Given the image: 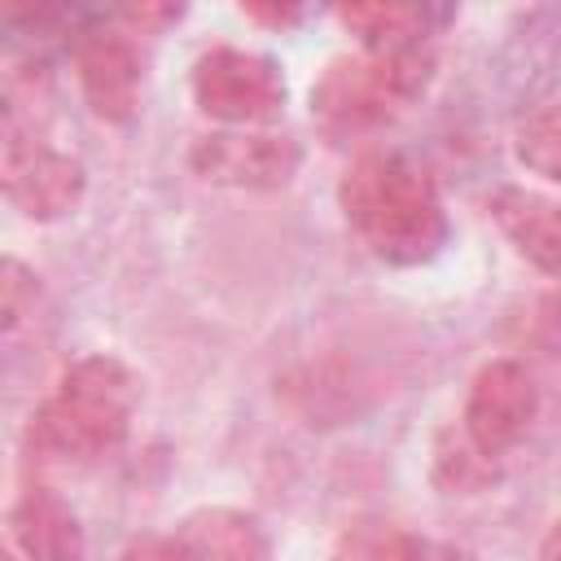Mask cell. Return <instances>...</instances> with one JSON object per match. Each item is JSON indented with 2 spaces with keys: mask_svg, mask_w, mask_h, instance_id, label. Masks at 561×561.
Returning a JSON list of instances; mask_svg holds the SVG:
<instances>
[{
  "mask_svg": "<svg viewBox=\"0 0 561 561\" xmlns=\"http://www.w3.org/2000/svg\"><path fill=\"white\" fill-rule=\"evenodd\" d=\"M188 167L219 188H280L302 167V145L285 131H206L188 149Z\"/></svg>",
  "mask_w": 561,
  "mask_h": 561,
  "instance_id": "8992f818",
  "label": "cell"
},
{
  "mask_svg": "<svg viewBox=\"0 0 561 561\" xmlns=\"http://www.w3.org/2000/svg\"><path fill=\"white\" fill-rule=\"evenodd\" d=\"M337 202H342L346 228L381 263L416 267V263H430L447 241L443 197L430 171L408 153H394V149L359 153L337 184Z\"/></svg>",
  "mask_w": 561,
  "mask_h": 561,
  "instance_id": "6da1fadb",
  "label": "cell"
},
{
  "mask_svg": "<svg viewBox=\"0 0 561 561\" xmlns=\"http://www.w3.org/2000/svg\"><path fill=\"white\" fill-rule=\"evenodd\" d=\"M421 561H473V557H469V552H460V548H447V543H425Z\"/></svg>",
  "mask_w": 561,
  "mask_h": 561,
  "instance_id": "ffe728a7",
  "label": "cell"
},
{
  "mask_svg": "<svg viewBox=\"0 0 561 561\" xmlns=\"http://www.w3.org/2000/svg\"><path fill=\"white\" fill-rule=\"evenodd\" d=\"M136 399H140V386L123 359L83 355L61 373L57 394L31 412L26 443L31 451L53 460L101 456L127 438Z\"/></svg>",
  "mask_w": 561,
  "mask_h": 561,
  "instance_id": "7a4b0ae2",
  "label": "cell"
},
{
  "mask_svg": "<svg viewBox=\"0 0 561 561\" xmlns=\"http://www.w3.org/2000/svg\"><path fill=\"white\" fill-rule=\"evenodd\" d=\"M434 79V53H359L333 57L311 88V114L333 136H359L390 123L403 105H412Z\"/></svg>",
  "mask_w": 561,
  "mask_h": 561,
  "instance_id": "3957f363",
  "label": "cell"
},
{
  "mask_svg": "<svg viewBox=\"0 0 561 561\" xmlns=\"http://www.w3.org/2000/svg\"><path fill=\"white\" fill-rule=\"evenodd\" d=\"M495 478V465L469 443V438H443L434 451V482L447 495H473Z\"/></svg>",
  "mask_w": 561,
  "mask_h": 561,
  "instance_id": "9a60e30c",
  "label": "cell"
},
{
  "mask_svg": "<svg viewBox=\"0 0 561 561\" xmlns=\"http://www.w3.org/2000/svg\"><path fill=\"white\" fill-rule=\"evenodd\" d=\"M193 101L206 118L250 127L285 110V75L250 48H210L193 61Z\"/></svg>",
  "mask_w": 561,
  "mask_h": 561,
  "instance_id": "277c9868",
  "label": "cell"
},
{
  "mask_svg": "<svg viewBox=\"0 0 561 561\" xmlns=\"http://www.w3.org/2000/svg\"><path fill=\"white\" fill-rule=\"evenodd\" d=\"M35 302H39V276L26 263L4 259L0 263V329H4V337H13L35 316Z\"/></svg>",
  "mask_w": 561,
  "mask_h": 561,
  "instance_id": "2e32d148",
  "label": "cell"
},
{
  "mask_svg": "<svg viewBox=\"0 0 561 561\" xmlns=\"http://www.w3.org/2000/svg\"><path fill=\"white\" fill-rule=\"evenodd\" d=\"M184 13V4H136V9H123L127 22H140V26H158V22H175Z\"/></svg>",
  "mask_w": 561,
  "mask_h": 561,
  "instance_id": "ac0fdd59",
  "label": "cell"
},
{
  "mask_svg": "<svg viewBox=\"0 0 561 561\" xmlns=\"http://www.w3.org/2000/svg\"><path fill=\"white\" fill-rule=\"evenodd\" d=\"M9 539L26 561H83L88 539L70 504L35 486L9 508Z\"/></svg>",
  "mask_w": 561,
  "mask_h": 561,
  "instance_id": "9c48e42d",
  "label": "cell"
},
{
  "mask_svg": "<svg viewBox=\"0 0 561 561\" xmlns=\"http://www.w3.org/2000/svg\"><path fill=\"white\" fill-rule=\"evenodd\" d=\"M539 557H543V561H561V522H557V526L543 535V543H539Z\"/></svg>",
  "mask_w": 561,
  "mask_h": 561,
  "instance_id": "44dd1931",
  "label": "cell"
},
{
  "mask_svg": "<svg viewBox=\"0 0 561 561\" xmlns=\"http://www.w3.org/2000/svg\"><path fill=\"white\" fill-rule=\"evenodd\" d=\"M491 215L526 263L561 276V202L530 188H500L491 197Z\"/></svg>",
  "mask_w": 561,
  "mask_h": 561,
  "instance_id": "30bf717a",
  "label": "cell"
},
{
  "mask_svg": "<svg viewBox=\"0 0 561 561\" xmlns=\"http://www.w3.org/2000/svg\"><path fill=\"white\" fill-rule=\"evenodd\" d=\"M175 539L197 561H272L267 530L241 508H197L175 526Z\"/></svg>",
  "mask_w": 561,
  "mask_h": 561,
  "instance_id": "8fae6325",
  "label": "cell"
},
{
  "mask_svg": "<svg viewBox=\"0 0 561 561\" xmlns=\"http://www.w3.org/2000/svg\"><path fill=\"white\" fill-rule=\"evenodd\" d=\"M118 561H197V557H193V552L175 539V530H171V535H145V539L127 543V552H123Z\"/></svg>",
  "mask_w": 561,
  "mask_h": 561,
  "instance_id": "e0dca14e",
  "label": "cell"
},
{
  "mask_svg": "<svg viewBox=\"0 0 561 561\" xmlns=\"http://www.w3.org/2000/svg\"><path fill=\"white\" fill-rule=\"evenodd\" d=\"M421 552L425 539L408 535L403 526L386 517H359L337 535L329 561H421Z\"/></svg>",
  "mask_w": 561,
  "mask_h": 561,
  "instance_id": "4fadbf2b",
  "label": "cell"
},
{
  "mask_svg": "<svg viewBox=\"0 0 561 561\" xmlns=\"http://www.w3.org/2000/svg\"><path fill=\"white\" fill-rule=\"evenodd\" d=\"M539 412V390L530 381V373L517 359H491L478 368V377L469 381V399H465V438L486 456H504L513 443H522V434L530 430Z\"/></svg>",
  "mask_w": 561,
  "mask_h": 561,
  "instance_id": "52a82bcc",
  "label": "cell"
},
{
  "mask_svg": "<svg viewBox=\"0 0 561 561\" xmlns=\"http://www.w3.org/2000/svg\"><path fill=\"white\" fill-rule=\"evenodd\" d=\"M4 197L13 210H22L26 219H61L70 215L83 193H88V171L75 153L48 149L44 140H35V131H26L22 123H4Z\"/></svg>",
  "mask_w": 561,
  "mask_h": 561,
  "instance_id": "5b68a950",
  "label": "cell"
},
{
  "mask_svg": "<svg viewBox=\"0 0 561 561\" xmlns=\"http://www.w3.org/2000/svg\"><path fill=\"white\" fill-rule=\"evenodd\" d=\"M337 22L364 44V53L421 48L425 9L416 4H337Z\"/></svg>",
  "mask_w": 561,
  "mask_h": 561,
  "instance_id": "7c38bea8",
  "label": "cell"
},
{
  "mask_svg": "<svg viewBox=\"0 0 561 561\" xmlns=\"http://www.w3.org/2000/svg\"><path fill=\"white\" fill-rule=\"evenodd\" d=\"M250 18H259V22H276V26H285V22H294L298 18V9L294 4H241Z\"/></svg>",
  "mask_w": 561,
  "mask_h": 561,
  "instance_id": "d6986e66",
  "label": "cell"
},
{
  "mask_svg": "<svg viewBox=\"0 0 561 561\" xmlns=\"http://www.w3.org/2000/svg\"><path fill=\"white\" fill-rule=\"evenodd\" d=\"M83 101L105 123H131L140 105V57L118 31H83L70 48Z\"/></svg>",
  "mask_w": 561,
  "mask_h": 561,
  "instance_id": "ba28073f",
  "label": "cell"
},
{
  "mask_svg": "<svg viewBox=\"0 0 561 561\" xmlns=\"http://www.w3.org/2000/svg\"><path fill=\"white\" fill-rule=\"evenodd\" d=\"M517 162L552 184H561V105H548L539 114H530L522 127H517Z\"/></svg>",
  "mask_w": 561,
  "mask_h": 561,
  "instance_id": "5bb4252c",
  "label": "cell"
}]
</instances>
